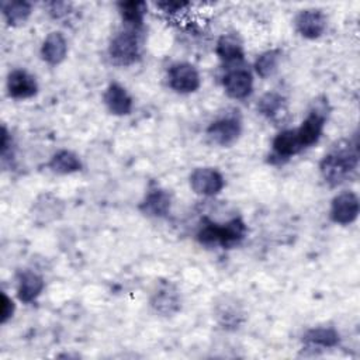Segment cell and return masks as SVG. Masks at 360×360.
Wrapping results in <instances>:
<instances>
[{"label":"cell","instance_id":"cell-1","mask_svg":"<svg viewBox=\"0 0 360 360\" xmlns=\"http://www.w3.org/2000/svg\"><path fill=\"white\" fill-rule=\"evenodd\" d=\"M359 165V142L357 138L350 142H339L319 162V173L325 183L336 187L345 183Z\"/></svg>","mask_w":360,"mask_h":360},{"label":"cell","instance_id":"cell-2","mask_svg":"<svg viewBox=\"0 0 360 360\" xmlns=\"http://www.w3.org/2000/svg\"><path fill=\"white\" fill-rule=\"evenodd\" d=\"M248 228L240 217H235L224 224H217L204 218L197 232V240L204 246H221L232 249L238 246L246 236Z\"/></svg>","mask_w":360,"mask_h":360},{"label":"cell","instance_id":"cell-3","mask_svg":"<svg viewBox=\"0 0 360 360\" xmlns=\"http://www.w3.org/2000/svg\"><path fill=\"white\" fill-rule=\"evenodd\" d=\"M326 120H328V100L325 97L314 100L307 118L295 129L302 149L309 148L319 141L323 132Z\"/></svg>","mask_w":360,"mask_h":360},{"label":"cell","instance_id":"cell-4","mask_svg":"<svg viewBox=\"0 0 360 360\" xmlns=\"http://www.w3.org/2000/svg\"><path fill=\"white\" fill-rule=\"evenodd\" d=\"M108 56L118 66H129L141 56L138 30L127 28L112 37L108 45Z\"/></svg>","mask_w":360,"mask_h":360},{"label":"cell","instance_id":"cell-5","mask_svg":"<svg viewBox=\"0 0 360 360\" xmlns=\"http://www.w3.org/2000/svg\"><path fill=\"white\" fill-rule=\"evenodd\" d=\"M169 87L179 94H190L200 89L201 77L197 68L188 62L173 63L167 70Z\"/></svg>","mask_w":360,"mask_h":360},{"label":"cell","instance_id":"cell-6","mask_svg":"<svg viewBox=\"0 0 360 360\" xmlns=\"http://www.w3.org/2000/svg\"><path fill=\"white\" fill-rule=\"evenodd\" d=\"M191 190L201 197H214L219 194L225 186L224 176L215 167H195L188 177Z\"/></svg>","mask_w":360,"mask_h":360},{"label":"cell","instance_id":"cell-7","mask_svg":"<svg viewBox=\"0 0 360 360\" xmlns=\"http://www.w3.org/2000/svg\"><path fill=\"white\" fill-rule=\"evenodd\" d=\"M360 212V200L354 191L346 190L336 194L332 198L329 217L332 222L338 225H350L353 224Z\"/></svg>","mask_w":360,"mask_h":360},{"label":"cell","instance_id":"cell-8","mask_svg":"<svg viewBox=\"0 0 360 360\" xmlns=\"http://www.w3.org/2000/svg\"><path fill=\"white\" fill-rule=\"evenodd\" d=\"M242 134V122L238 115H225L212 121L207 128L210 141L219 146L233 145Z\"/></svg>","mask_w":360,"mask_h":360},{"label":"cell","instance_id":"cell-9","mask_svg":"<svg viewBox=\"0 0 360 360\" xmlns=\"http://www.w3.org/2000/svg\"><path fill=\"white\" fill-rule=\"evenodd\" d=\"M294 25L301 37L307 39H316L325 32L328 18L318 8H305L295 15Z\"/></svg>","mask_w":360,"mask_h":360},{"label":"cell","instance_id":"cell-10","mask_svg":"<svg viewBox=\"0 0 360 360\" xmlns=\"http://www.w3.org/2000/svg\"><path fill=\"white\" fill-rule=\"evenodd\" d=\"M150 307L156 314L172 316L180 311L181 301L177 287L169 281L160 283L150 297Z\"/></svg>","mask_w":360,"mask_h":360},{"label":"cell","instance_id":"cell-11","mask_svg":"<svg viewBox=\"0 0 360 360\" xmlns=\"http://www.w3.org/2000/svg\"><path fill=\"white\" fill-rule=\"evenodd\" d=\"M222 86L228 97L233 100H243L250 96L253 90L252 73L246 69H231L222 77Z\"/></svg>","mask_w":360,"mask_h":360},{"label":"cell","instance_id":"cell-12","mask_svg":"<svg viewBox=\"0 0 360 360\" xmlns=\"http://www.w3.org/2000/svg\"><path fill=\"white\" fill-rule=\"evenodd\" d=\"M7 93L17 100L31 98L38 93V83L35 76L24 69H13L6 80Z\"/></svg>","mask_w":360,"mask_h":360},{"label":"cell","instance_id":"cell-13","mask_svg":"<svg viewBox=\"0 0 360 360\" xmlns=\"http://www.w3.org/2000/svg\"><path fill=\"white\" fill-rule=\"evenodd\" d=\"M103 101L108 112L117 117L129 115L134 107L132 97L129 96L127 89L117 82H112L107 86L103 94Z\"/></svg>","mask_w":360,"mask_h":360},{"label":"cell","instance_id":"cell-14","mask_svg":"<svg viewBox=\"0 0 360 360\" xmlns=\"http://www.w3.org/2000/svg\"><path fill=\"white\" fill-rule=\"evenodd\" d=\"M170 205H172L170 193L160 187H155L145 194L138 208L143 215L149 218H163L169 214Z\"/></svg>","mask_w":360,"mask_h":360},{"label":"cell","instance_id":"cell-15","mask_svg":"<svg viewBox=\"0 0 360 360\" xmlns=\"http://www.w3.org/2000/svg\"><path fill=\"white\" fill-rule=\"evenodd\" d=\"M45 281L41 274L32 270H21L17 273V297L21 302L30 304L35 301L44 291Z\"/></svg>","mask_w":360,"mask_h":360},{"label":"cell","instance_id":"cell-16","mask_svg":"<svg viewBox=\"0 0 360 360\" xmlns=\"http://www.w3.org/2000/svg\"><path fill=\"white\" fill-rule=\"evenodd\" d=\"M68 55V41L59 31L49 32L41 45V59L49 66H56Z\"/></svg>","mask_w":360,"mask_h":360},{"label":"cell","instance_id":"cell-17","mask_svg":"<svg viewBox=\"0 0 360 360\" xmlns=\"http://www.w3.org/2000/svg\"><path fill=\"white\" fill-rule=\"evenodd\" d=\"M63 208L65 205L62 200H59L56 195L51 193H44L38 195V198L35 200L32 205V212H34L35 221L41 224H48L60 218Z\"/></svg>","mask_w":360,"mask_h":360},{"label":"cell","instance_id":"cell-18","mask_svg":"<svg viewBox=\"0 0 360 360\" xmlns=\"http://www.w3.org/2000/svg\"><path fill=\"white\" fill-rule=\"evenodd\" d=\"M271 148H273L271 158H277L278 160L290 159L291 156H294L302 150V146L298 141L295 129L280 131L274 136V139L271 142Z\"/></svg>","mask_w":360,"mask_h":360},{"label":"cell","instance_id":"cell-19","mask_svg":"<svg viewBox=\"0 0 360 360\" xmlns=\"http://www.w3.org/2000/svg\"><path fill=\"white\" fill-rule=\"evenodd\" d=\"M215 52L218 58L226 65L239 63L245 59L243 45L238 39V37L232 34H224L219 37V39L217 41Z\"/></svg>","mask_w":360,"mask_h":360},{"label":"cell","instance_id":"cell-20","mask_svg":"<svg viewBox=\"0 0 360 360\" xmlns=\"http://www.w3.org/2000/svg\"><path fill=\"white\" fill-rule=\"evenodd\" d=\"M302 340L311 347L332 349L339 345L340 335L333 326H315L304 333Z\"/></svg>","mask_w":360,"mask_h":360},{"label":"cell","instance_id":"cell-21","mask_svg":"<svg viewBox=\"0 0 360 360\" xmlns=\"http://www.w3.org/2000/svg\"><path fill=\"white\" fill-rule=\"evenodd\" d=\"M4 21L10 27L24 25L32 14V4L25 0H11L1 3Z\"/></svg>","mask_w":360,"mask_h":360},{"label":"cell","instance_id":"cell-22","mask_svg":"<svg viewBox=\"0 0 360 360\" xmlns=\"http://www.w3.org/2000/svg\"><path fill=\"white\" fill-rule=\"evenodd\" d=\"M117 8L122 21L128 25V28L138 30L143 24V18L148 11V6L142 0H129L117 3Z\"/></svg>","mask_w":360,"mask_h":360},{"label":"cell","instance_id":"cell-23","mask_svg":"<svg viewBox=\"0 0 360 360\" xmlns=\"http://www.w3.org/2000/svg\"><path fill=\"white\" fill-rule=\"evenodd\" d=\"M48 167L56 174H72L82 170V160L75 152L60 149L52 155L48 162Z\"/></svg>","mask_w":360,"mask_h":360},{"label":"cell","instance_id":"cell-24","mask_svg":"<svg viewBox=\"0 0 360 360\" xmlns=\"http://www.w3.org/2000/svg\"><path fill=\"white\" fill-rule=\"evenodd\" d=\"M215 316L218 322L222 325V328H238L243 321V311L236 304V301L229 300L228 297H224L221 302H218L215 309Z\"/></svg>","mask_w":360,"mask_h":360},{"label":"cell","instance_id":"cell-25","mask_svg":"<svg viewBox=\"0 0 360 360\" xmlns=\"http://www.w3.org/2000/svg\"><path fill=\"white\" fill-rule=\"evenodd\" d=\"M280 59H281V51L278 48L264 51L263 53H260L256 58V60L253 63L256 75L262 79H267V77L273 76L278 69Z\"/></svg>","mask_w":360,"mask_h":360},{"label":"cell","instance_id":"cell-26","mask_svg":"<svg viewBox=\"0 0 360 360\" xmlns=\"http://www.w3.org/2000/svg\"><path fill=\"white\" fill-rule=\"evenodd\" d=\"M257 111L263 117L274 120L285 111V98L277 91H267L260 97L257 103Z\"/></svg>","mask_w":360,"mask_h":360},{"label":"cell","instance_id":"cell-27","mask_svg":"<svg viewBox=\"0 0 360 360\" xmlns=\"http://www.w3.org/2000/svg\"><path fill=\"white\" fill-rule=\"evenodd\" d=\"M15 311V304L14 301L4 292L1 291V309H0V323L4 325L6 322H8Z\"/></svg>","mask_w":360,"mask_h":360},{"label":"cell","instance_id":"cell-28","mask_svg":"<svg viewBox=\"0 0 360 360\" xmlns=\"http://www.w3.org/2000/svg\"><path fill=\"white\" fill-rule=\"evenodd\" d=\"M48 7H49L48 13L58 20L70 13V3H66V1H52L48 4Z\"/></svg>","mask_w":360,"mask_h":360},{"label":"cell","instance_id":"cell-29","mask_svg":"<svg viewBox=\"0 0 360 360\" xmlns=\"http://www.w3.org/2000/svg\"><path fill=\"white\" fill-rule=\"evenodd\" d=\"M163 13L167 14H176L179 11H183L184 8H187L190 6V3L187 1H160L156 4Z\"/></svg>","mask_w":360,"mask_h":360},{"label":"cell","instance_id":"cell-30","mask_svg":"<svg viewBox=\"0 0 360 360\" xmlns=\"http://www.w3.org/2000/svg\"><path fill=\"white\" fill-rule=\"evenodd\" d=\"M11 149V135L8 134L7 128L1 125V135H0V155L3 159H6L7 150Z\"/></svg>","mask_w":360,"mask_h":360}]
</instances>
